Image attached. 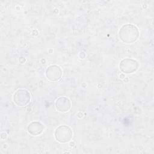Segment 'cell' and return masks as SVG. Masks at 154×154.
Masks as SVG:
<instances>
[{"mask_svg": "<svg viewBox=\"0 0 154 154\" xmlns=\"http://www.w3.org/2000/svg\"><path fill=\"white\" fill-rule=\"evenodd\" d=\"M139 30L133 24H126L123 25L119 31L120 39L125 43L129 44L136 42L139 37Z\"/></svg>", "mask_w": 154, "mask_h": 154, "instance_id": "cell-1", "label": "cell"}, {"mask_svg": "<svg viewBox=\"0 0 154 154\" xmlns=\"http://www.w3.org/2000/svg\"><path fill=\"white\" fill-rule=\"evenodd\" d=\"M62 76L61 69L57 65L49 66L46 70V76L51 81H58Z\"/></svg>", "mask_w": 154, "mask_h": 154, "instance_id": "cell-5", "label": "cell"}, {"mask_svg": "<svg viewBox=\"0 0 154 154\" xmlns=\"http://www.w3.org/2000/svg\"><path fill=\"white\" fill-rule=\"evenodd\" d=\"M139 66L138 61L132 58H125L122 60L119 64L120 70L126 74L132 73L135 72Z\"/></svg>", "mask_w": 154, "mask_h": 154, "instance_id": "cell-4", "label": "cell"}, {"mask_svg": "<svg viewBox=\"0 0 154 154\" xmlns=\"http://www.w3.org/2000/svg\"><path fill=\"white\" fill-rule=\"evenodd\" d=\"M55 107L60 112L68 111L71 108V102L66 97H60L56 100Z\"/></svg>", "mask_w": 154, "mask_h": 154, "instance_id": "cell-6", "label": "cell"}, {"mask_svg": "<svg viewBox=\"0 0 154 154\" xmlns=\"http://www.w3.org/2000/svg\"><path fill=\"white\" fill-rule=\"evenodd\" d=\"M13 99L16 105L19 106H25L29 103L31 95L28 90L20 88L14 93Z\"/></svg>", "mask_w": 154, "mask_h": 154, "instance_id": "cell-3", "label": "cell"}, {"mask_svg": "<svg viewBox=\"0 0 154 154\" xmlns=\"http://www.w3.org/2000/svg\"><path fill=\"white\" fill-rule=\"evenodd\" d=\"M44 125L38 122H31L27 128L28 132L31 135H38L43 132L44 131Z\"/></svg>", "mask_w": 154, "mask_h": 154, "instance_id": "cell-7", "label": "cell"}, {"mask_svg": "<svg viewBox=\"0 0 154 154\" xmlns=\"http://www.w3.org/2000/svg\"><path fill=\"white\" fill-rule=\"evenodd\" d=\"M56 140L61 143L69 142L73 137V132L70 127L66 125H61L56 128L54 132Z\"/></svg>", "mask_w": 154, "mask_h": 154, "instance_id": "cell-2", "label": "cell"}]
</instances>
